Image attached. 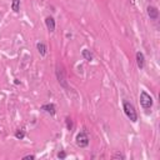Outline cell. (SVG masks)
<instances>
[{
	"instance_id": "4",
	"label": "cell",
	"mask_w": 160,
	"mask_h": 160,
	"mask_svg": "<svg viewBox=\"0 0 160 160\" xmlns=\"http://www.w3.org/2000/svg\"><path fill=\"white\" fill-rule=\"evenodd\" d=\"M56 78H58V81L59 84L63 86V88H68L66 85V80H65V75H64V72L60 66H56Z\"/></svg>"
},
{
	"instance_id": "3",
	"label": "cell",
	"mask_w": 160,
	"mask_h": 160,
	"mask_svg": "<svg viewBox=\"0 0 160 160\" xmlns=\"http://www.w3.org/2000/svg\"><path fill=\"white\" fill-rule=\"evenodd\" d=\"M75 143L78 146H80V148H86V146L89 145V136L88 134L85 131H81L79 133L78 135H76L75 138Z\"/></svg>"
},
{
	"instance_id": "8",
	"label": "cell",
	"mask_w": 160,
	"mask_h": 160,
	"mask_svg": "<svg viewBox=\"0 0 160 160\" xmlns=\"http://www.w3.org/2000/svg\"><path fill=\"white\" fill-rule=\"evenodd\" d=\"M136 64L140 69L144 68V64H145V58H144V54L142 52H138L136 53Z\"/></svg>"
},
{
	"instance_id": "6",
	"label": "cell",
	"mask_w": 160,
	"mask_h": 160,
	"mask_svg": "<svg viewBox=\"0 0 160 160\" xmlns=\"http://www.w3.org/2000/svg\"><path fill=\"white\" fill-rule=\"evenodd\" d=\"M41 110H44L45 113H48V114H50V115H55L56 108H55L54 104H45V105L41 106Z\"/></svg>"
},
{
	"instance_id": "15",
	"label": "cell",
	"mask_w": 160,
	"mask_h": 160,
	"mask_svg": "<svg viewBox=\"0 0 160 160\" xmlns=\"http://www.w3.org/2000/svg\"><path fill=\"white\" fill-rule=\"evenodd\" d=\"M58 158H59V159H65V158H66L65 151H60L59 154H58Z\"/></svg>"
},
{
	"instance_id": "14",
	"label": "cell",
	"mask_w": 160,
	"mask_h": 160,
	"mask_svg": "<svg viewBox=\"0 0 160 160\" xmlns=\"http://www.w3.org/2000/svg\"><path fill=\"white\" fill-rule=\"evenodd\" d=\"M111 158H113V159H121V160H124V159H125V156L121 154V153H119V151H118V153H115V154H114Z\"/></svg>"
},
{
	"instance_id": "5",
	"label": "cell",
	"mask_w": 160,
	"mask_h": 160,
	"mask_svg": "<svg viewBox=\"0 0 160 160\" xmlns=\"http://www.w3.org/2000/svg\"><path fill=\"white\" fill-rule=\"evenodd\" d=\"M146 11H148V15L149 18L151 19V20H156V19L159 18V10L155 8V6H148L146 8Z\"/></svg>"
},
{
	"instance_id": "16",
	"label": "cell",
	"mask_w": 160,
	"mask_h": 160,
	"mask_svg": "<svg viewBox=\"0 0 160 160\" xmlns=\"http://www.w3.org/2000/svg\"><path fill=\"white\" fill-rule=\"evenodd\" d=\"M24 159H25V160H29V159H30V160H34L35 156H34V155H25Z\"/></svg>"
},
{
	"instance_id": "7",
	"label": "cell",
	"mask_w": 160,
	"mask_h": 160,
	"mask_svg": "<svg viewBox=\"0 0 160 160\" xmlns=\"http://www.w3.org/2000/svg\"><path fill=\"white\" fill-rule=\"evenodd\" d=\"M45 25L49 31H55V20L53 16H48L45 19Z\"/></svg>"
},
{
	"instance_id": "10",
	"label": "cell",
	"mask_w": 160,
	"mask_h": 160,
	"mask_svg": "<svg viewBox=\"0 0 160 160\" xmlns=\"http://www.w3.org/2000/svg\"><path fill=\"white\" fill-rule=\"evenodd\" d=\"M36 49H38V52H39V54L41 56L46 55V46H45V44H44V43H38Z\"/></svg>"
},
{
	"instance_id": "9",
	"label": "cell",
	"mask_w": 160,
	"mask_h": 160,
	"mask_svg": "<svg viewBox=\"0 0 160 160\" xmlns=\"http://www.w3.org/2000/svg\"><path fill=\"white\" fill-rule=\"evenodd\" d=\"M81 55H83V58L86 60V61H91L93 59H94V56H93V54H91V52L90 50H88V49H84L81 52Z\"/></svg>"
},
{
	"instance_id": "12",
	"label": "cell",
	"mask_w": 160,
	"mask_h": 160,
	"mask_svg": "<svg viewBox=\"0 0 160 160\" xmlns=\"http://www.w3.org/2000/svg\"><path fill=\"white\" fill-rule=\"evenodd\" d=\"M15 138H16V139H20V140H23V139L25 138V133H24L23 130H20V129L16 130V131H15Z\"/></svg>"
},
{
	"instance_id": "2",
	"label": "cell",
	"mask_w": 160,
	"mask_h": 160,
	"mask_svg": "<svg viewBox=\"0 0 160 160\" xmlns=\"http://www.w3.org/2000/svg\"><path fill=\"white\" fill-rule=\"evenodd\" d=\"M140 104L144 109H150L153 106V98L144 90L140 93Z\"/></svg>"
},
{
	"instance_id": "13",
	"label": "cell",
	"mask_w": 160,
	"mask_h": 160,
	"mask_svg": "<svg viewBox=\"0 0 160 160\" xmlns=\"http://www.w3.org/2000/svg\"><path fill=\"white\" fill-rule=\"evenodd\" d=\"M66 128H68V130H73V120L70 119V118H66Z\"/></svg>"
},
{
	"instance_id": "1",
	"label": "cell",
	"mask_w": 160,
	"mask_h": 160,
	"mask_svg": "<svg viewBox=\"0 0 160 160\" xmlns=\"http://www.w3.org/2000/svg\"><path fill=\"white\" fill-rule=\"evenodd\" d=\"M124 113L128 118L130 119V121H133V123H136V120H138V114H136V110H135V108H134V105L131 103H129V101H125L124 105Z\"/></svg>"
},
{
	"instance_id": "11",
	"label": "cell",
	"mask_w": 160,
	"mask_h": 160,
	"mask_svg": "<svg viewBox=\"0 0 160 160\" xmlns=\"http://www.w3.org/2000/svg\"><path fill=\"white\" fill-rule=\"evenodd\" d=\"M11 9H13V11H15V13H18L19 10H20V0H13Z\"/></svg>"
}]
</instances>
